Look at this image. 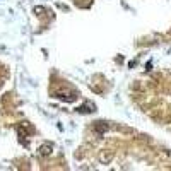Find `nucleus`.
Instances as JSON below:
<instances>
[{"mask_svg": "<svg viewBox=\"0 0 171 171\" xmlns=\"http://www.w3.org/2000/svg\"><path fill=\"white\" fill-rule=\"evenodd\" d=\"M93 111H94V104H93V103H87L86 106L82 104V106L79 108V113H93Z\"/></svg>", "mask_w": 171, "mask_h": 171, "instance_id": "2", "label": "nucleus"}, {"mask_svg": "<svg viewBox=\"0 0 171 171\" xmlns=\"http://www.w3.org/2000/svg\"><path fill=\"white\" fill-rule=\"evenodd\" d=\"M51 151H53V145H51V144H43V145L39 147V154H43V156L51 154Z\"/></svg>", "mask_w": 171, "mask_h": 171, "instance_id": "1", "label": "nucleus"}]
</instances>
